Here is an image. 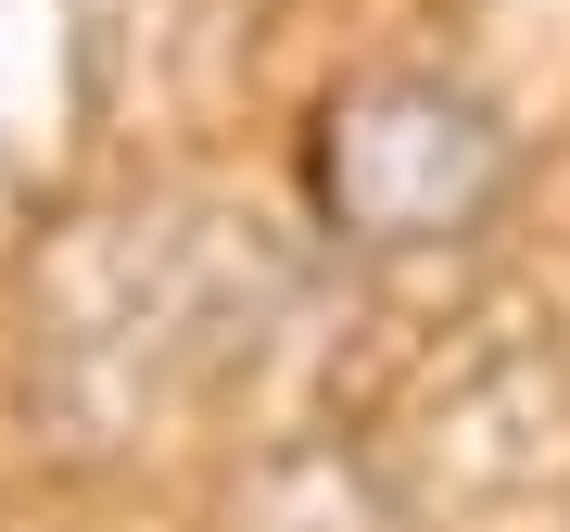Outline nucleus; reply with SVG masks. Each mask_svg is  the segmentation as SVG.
<instances>
[{
	"label": "nucleus",
	"mask_w": 570,
	"mask_h": 532,
	"mask_svg": "<svg viewBox=\"0 0 570 532\" xmlns=\"http://www.w3.org/2000/svg\"><path fill=\"white\" fill-rule=\"evenodd\" d=\"M520 190V140L508 115L469 77H431V63H381V77H343L305 127V204L343 254L406 266V254H456L508 216Z\"/></svg>",
	"instance_id": "nucleus-1"
}]
</instances>
